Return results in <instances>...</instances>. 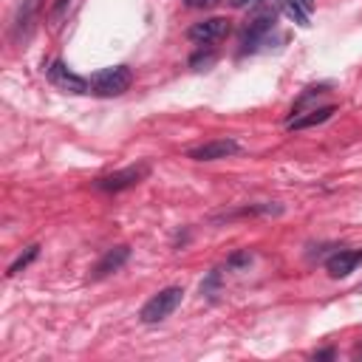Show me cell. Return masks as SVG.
I'll return each instance as SVG.
<instances>
[{
	"instance_id": "obj_1",
	"label": "cell",
	"mask_w": 362,
	"mask_h": 362,
	"mask_svg": "<svg viewBox=\"0 0 362 362\" xmlns=\"http://www.w3.org/2000/svg\"><path fill=\"white\" fill-rule=\"evenodd\" d=\"M181 297H184V288H178V286H170V288H161L156 297H150L147 303H144V308H141V322H147V325H153V322H161V320H167L178 305H181Z\"/></svg>"
},
{
	"instance_id": "obj_2",
	"label": "cell",
	"mask_w": 362,
	"mask_h": 362,
	"mask_svg": "<svg viewBox=\"0 0 362 362\" xmlns=\"http://www.w3.org/2000/svg\"><path fill=\"white\" fill-rule=\"evenodd\" d=\"M130 82H133L130 68L127 65H113V68H105V71L93 74L90 88L99 96H119V93H124L130 88Z\"/></svg>"
},
{
	"instance_id": "obj_3",
	"label": "cell",
	"mask_w": 362,
	"mask_h": 362,
	"mask_svg": "<svg viewBox=\"0 0 362 362\" xmlns=\"http://www.w3.org/2000/svg\"><path fill=\"white\" fill-rule=\"evenodd\" d=\"M147 173H150L147 164H133V167H124V170H116V173H110V175L96 178V189L122 192V189H127V187H136Z\"/></svg>"
},
{
	"instance_id": "obj_4",
	"label": "cell",
	"mask_w": 362,
	"mask_h": 362,
	"mask_svg": "<svg viewBox=\"0 0 362 362\" xmlns=\"http://www.w3.org/2000/svg\"><path fill=\"white\" fill-rule=\"evenodd\" d=\"M45 76H48V82H51L54 88H59V90H65V93H88V90H90V82H88L85 76L68 71L65 62H59V59H54V62L48 65Z\"/></svg>"
},
{
	"instance_id": "obj_5",
	"label": "cell",
	"mask_w": 362,
	"mask_h": 362,
	"mask_svg": "<svg viewBox=\"0 0 362 362\" xmlns=\"http://www.w3.org/2000/svg\"><path fill=\"white\" fill-rule=\"evenodd\" d=\"M274 23H277V11H274V8H260V11L246 23V28H243V34H240V45H243V48H255V45L274 28Z\"/></svg>"
},
{
	"instance_id": "obj_6",
	"label": "cell",
	"mask_w": 362,
	"mask_h": 362,
	"mask_svg": "<svg viewBox=\"0 0 362 362\" xmlns=\"http://www.w3.org/2000/svg\"><path fill=\"white\" fill-rule=\"evenodd\" d=\"M229 34V20L226 17H209V20H201L195 25H189L187 37L192 42H201V45H212L218 40H223Z\"/></svg>"
},
{
	"instance_id": "obj_7",
	"label": "cell",
	"mask_w": 362,
	"mask_h": 362,
	"mask_svg": "<svg viewBox=\"0 0 362 362\" xmlns=\"http://www.w3.org/2000/svg\"><path fill=\"white\" fill-rule=\"evenodd\" d=\"M240 147H238V141H232V139H212V141H206V144H201V147H192L189 153H187V158H192V161H215V158H226V156H235Z\"/></svg>"
},
{
	"instance_id": "obj_8",
	"label": "cell",
	"mask_w": 362,
	"mask_h": 362,
	"mask_svg": "<svg viewBox=\"0 0 362 362\" xmlns=\"http://www.w3.org/2000/svg\"><path fill=\"white\" fill-rule=\"evenodd\" d=\"M127 257H130V249H127V246H113V249H107V252L99 257V263L93 266V277L99 280V277H107V274L119 272V269L127 263Z\"/></svg>"
},
{
	"instance_id": "obj_9",
	"label": "cell",
	"mask_w": 362,
	"mask_h": 362,
	"mask_svg": "<svg viewBox=\"0 0 362 362\" xmlns=\"http://www.w3.org/2000/svg\"><path fill=\"white\" fill-rule=\"evenodd\" d=\"M334 105H325V107H311L305 116H294L288 119V130H305V127H314V124H322L334 116Z\"/></svg>"
},
{
	"instance_id": "obj_10",
	"label": "cell",
	"mask_w": 362,
	"mask_h": 362,
	"mask_svg": "<svg viewBox=\"0 0 362 362\" xmlns=\"http://www.w3.org/2000/svg\"><path fill=\"white\" fill-rule=\"evenodd\" d=\"M356 263H359V255H354V252H339V255L328 257L325 269H328L331 277H348V274L354 272Z\"/></svg>"
},
{
	"instance_id": "obj_11",
	"label": "cell",
	"mask_w": 362,
	"mask_h": 362,
	"mask_svg": "<svg viewBox=\"0 0 362 362\" xmlns=\"http://www.w3.org/2000/svg\"><path fill=\"white\" fill-rule=\"evenodd\" d=\"M274 6H277V8H283V11H286V17H288V20H294L297 25H303V28L308 25V11L303 8V3H300V0H274Z\"/></svg>"
},
{
	"instance_id": "obj_12",
	"label": "cell",
	"mask_w": 362,
	"mask_h": 362,
	"mask_svg": "<svg viewBox=\"0 0 362 362\" xmlns=\"http://www.w3.org/2000/svg\"><path fill=\"white\" fill-rule=\"evenodd\" d=\"M37 255H40V246H37V243H34V246H28V249H25V252H23V255H20V257H17V260L8 266V272H6V274H8V277L20 274V272H23V269H25V266H28V263L37 257Z\"/></svg>"
},
{
	"instance_id": "obj_13",
	"label": "cell",
	"mask_w": 362,
	"mask_h": 362,
	"mask_svg": "<svg viewBox=\"0 0 362 362\" xmlns=\"http://www.w3.org/2000/svg\"><path fill=\"white\" fill-rule=\"evenodd\" d=\"M249 263H252V255H249V252H238V255H232V257L226 260L229 269H240V266H249Z\"/></svg>"
},
{
	"instance_id": "obj_14",
	"label": "cell",
	"mask_w": 362,
	"mask_h": 362,
	"mask_svg": "<svg viewBox=\"0 0 362 362\" xmlns=\"http://www.w3.org/2000/svg\"><path fill=\"white\" fill-rule=\"evenodd\" d=\"M212 59H215V57H212V54H195V57H192V59H189V65H192V68H195V71H201V65H209V62H212Z\"/></svg>"
},
{
	"instance_id": "obj_15",
	"label": "cell",
	"mask_w": 362,
	"mask_h": 362,
	"mask_svg": "<svg viewBox=\"0 0 362 362\" xmlns=\"http://www.w3.org/2000/svg\"><path fill=\"white\" fill-rule=\"evenodd\" d=\"M221 0H187L189 8H215Z\"/></svg>"
},
{
	"instance_id": "obj_16",
	"label": "cell",
	"mask_w": 362,
	"mask_h": 362,
	"mask_svg": "<svg viewBox=\"0 0 362 362\" xmlns=\"http://www.w3.org/2000/svg\"><path fill=\"white\" fill-rule=\"evenodd\" d=\"M65 6H68V0H57V6H54V14H51V20H54V23H59V17L65 14Z\"/></svg>"
},
{
	"instance_id": "obj_17",
	"label": "cell",
	"mask_w": 362,
	"mask_h": 362,
	"mask_svg": "<svg viewBox=\"0 0 362 362\" xmlns=\"http://www.w3.org/2000/svg\"><path fill=\"white\" fill-rule=\"evenodd\" d=\"M235 8H249V6H257L260 0H229Z\"/></svg>"
},
{
	"instance_id": "obj_18",
	"label": "cell",
	"mask_w": 362,
	"mask_h": 362,
	"mask_svg": "<svg viewBox=\"0 0 362 362\" xmlns=\"http://www.w3.org/2000/svg\"><path fill=\"white\" fill-rule=\"evenodd\" d=\"M300 3H303V8H305L308 14H311V11H314V6H317V0H300Z\"/></svg>"
},
{
	"instance_id": "obj_19",
	"label": "cell",
	"mask_w": 362,
	"mask_h": 362,
	"mask_svg": "<svg viewBox=\"0 0 362 362\" xmlns=\"http://www.w3.org/2000/svg\"><path fill=\"white\" fill-rule=\"evenodd\" d=\"M359 260H362V252H359Z\"/></svg>"
}]
</instances>
